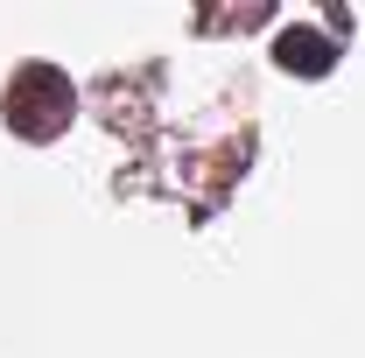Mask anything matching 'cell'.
Listing matches in <instances>:
<instances>
[{
    "label": "cell",
    "mask_w": 365,
    "mask_h": 358,
    "mask_svg": "<svg viewBox=\"0 0 365 358\" xmlns=\"http://www.w3.org/2000/svg\"><path fill=\"white\" fill-rule=\"evenodd\" d=\"M0 106H7V127L21 140H56L71 127V113H78V91H71V78L56 63H21L7 78V98Z\"/></svg>",
    "instance_id": "1"
}]
</instances>
